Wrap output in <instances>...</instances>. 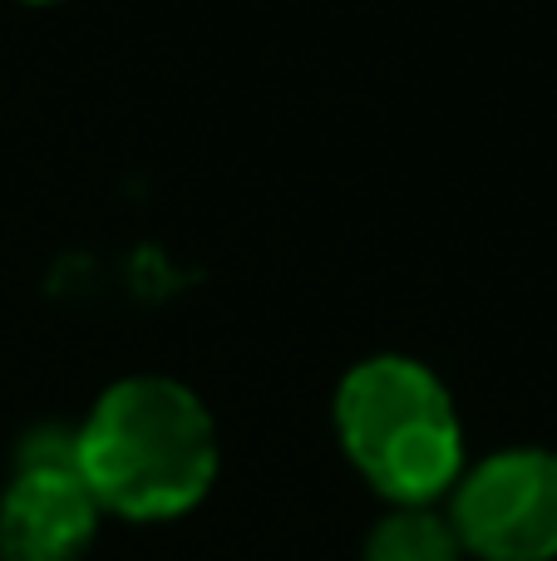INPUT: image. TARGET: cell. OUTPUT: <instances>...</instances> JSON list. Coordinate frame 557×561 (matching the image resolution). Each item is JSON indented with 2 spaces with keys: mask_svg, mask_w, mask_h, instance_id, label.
Segmentation results:
<instances>
[{
  "mask_svg": "<svg viewBox=\"0 0 557 561\" xmlns=\"http://www.w3.org/2000/svg\"><path fill=\"white\" fill-rule=\"evenodd\" d=\"M104 507L75 463H10L0 488V561H84Z\"/></svg>",
  "mask_w": 557,
  "mask_h": 561,
  "instance_id": "277c9868",
  "label": "cell"
},
{
  "mask_svg": "<svg viewBox=\"0 0 557 561\" xmlns=\"http://www.w3.org/2000/svg\"><path fill=\"white\" fill-rule=\"evenodd\" d=\"M444 513L469 561H557V448L509 444L469 458Z\"/></svg>",
  "mask_w": 557,
  "mask_h": 561,
  "instance_id": "3957f363",
  "label": "cell"
},
{
  "mask_svg": "<svg viewBox=\"0 0 557 561\" xmlns=\"http://www.w3.org/2000/svg\"><path fill=\"white\" fill-rule=\"evenodd\" d=\"M20 5H59V0H20Z\"/></svg>",
  "mask_w": 557,
  "mask_h": 561,
  "instance_id": "8992f818",
  "label": "cell"
},
{
  "mask_svg": "<svg viewBox=\"0 0 557 561\" xmlns=\"http://www.w3.org/2000/svg\"><path fill=\"white\" fill-rule=\"evenodd\" d=\"M361 561H469L444 503H385L361 537Z\"/></svg>",
  "mask_w": 557,
  "mask_h": 561,
  "instance_id": "5b68a950",
  "label": "cell"
},
{
  "mask_svg": "<svg viewBox=\"0 0 557 561\" xmlns=\"http://www.w3.org/2000/svg\"><path fill=\"white\" fill-rule=\"evenodd\" d=\"M331 434L345 468L380 503H444L469 463L454 389L405 350L361 355L336 379Z\"/></svg>",
  "mask_w": 557,
  "mask_h": 561,
  "instance_id": "7a4b0ae2",
  "label": "cell"
},
{
  "mask_svg": "<svg viewBox=\"0 0 557 561\" xmlns=\"http://www.w3.org/2000/svg\"><path fill=\"white\" fill-rule=\"evenodd\" d=\"M75 473L104 517L163 527L197 513L223 473L217 414L173 375H124L75 424Z\"/></svg>",
  "mask_w": 557,
  "mask_h": 561,
  "instance_id": "6da1fadb",
  "label": "cell"
}]
</instances>
